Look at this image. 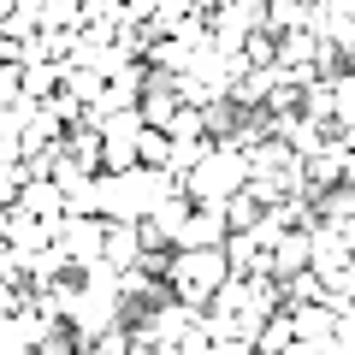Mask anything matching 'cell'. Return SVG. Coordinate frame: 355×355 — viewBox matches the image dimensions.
<instances>
[{
    "label": "cell",
    "instance_id": "52a82bcc",
    "mask_svg": "<svg viewBox=\"0 0 355 355\" xmlns=\"http://www.w3.org/2000/svg\"><path fill=\"white\" fill-rule=\"evenodd\" d=\"M12 308H18V296H12V291H6V284H0V320L12 314Z\"/></svg>",
    "mask_w": 355,
    "mask_h": 355
},
{
    "label": "cell",
    "instance_id": "7a4b0ae2",
    "mask_svg": "<svg viewBox=\"0 0 355 355\" xmlns=\"http://www.w3.org/2000/svg\"><path fill=\"white\" fill-rule=\"evenodd\" d=\"M101 266H107V272H130V266H137V231H130V225H107Z\"/></svg>",
    "mask_w": 355,
    "mask_h": 355
},
{
    "label": "cell",
    "instance_id": "8992f818",
    "mask_svg": "<svg viewBox=\"0 0 355 355\" xmlns=\"http://www.w3.org/2000/svg\"><path fill=\"white\" fill-rule=\"evenodd\" d=\"M12 202H18V172L0 166V207H12Z\"/></svg>",
    "mask_w": 355,
    "mask_h": 355
},
{
    "label": "cell",
    "instance_id": "5b68a950",
    "mask_svg": "<svg viewBox=\"0 0 355 355\" xmlns=\"http://www.w3.org/2000/svg\"><path fill=\"white\" fill-rule=\"evenodd\" d=\"M18 95H24V71L18 65H0V113H12Z\"/></svg>",
    "mask_w": 355,
    "mask_h": 355
},
{
    "label": "cell",
    "instance_id": "3957f363",
    "mask_svg": "<svg viewBox=\"0 0 355 355\" xmlns=\"http://www.w3.org/2000/svg\"><path fill=\"white\" fill-rule=\"evenodd\" d=\"M166 154H172V137L166 130H137V166H166Z\"/></svg>",
    "mask_w": 355,
    "mask_h": 355
},
{
    "label": "cell",
    "instance_id": "277c9868",
    "mask_svg": "<svg viewBox=\"0 0 355 355\" xmlns=\"http://www.w3.org/2000/svg\"><path fill=\"white\" fill-rule=\"evenodd\" d=\"M24 160V125L12 113H0V166H18Z\"/></svg>",
    "mask_w": 355,
    "mask_h": 355
},
{
    "label": "cell",
    "instance_id": "6da1fadb",
    "mask_svg": "<svg viewBox=\"0 0 355 355\" xmlns=\"http://www.w3.org/2000/svg\"><path fill=\"white\" fill-rule=\"evenodd\" d=\"M101 237H107V219H77V214H65L60 231H53V249L71 254V261H83V266H95V261H101Z\"/></svg>",
    "mask_w": 355,
    "mask_h": 355
}]
</instances>
